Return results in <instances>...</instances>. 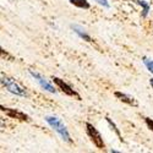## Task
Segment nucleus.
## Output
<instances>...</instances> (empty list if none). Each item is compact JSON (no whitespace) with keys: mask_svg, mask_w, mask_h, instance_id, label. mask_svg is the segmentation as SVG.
I'll list each match as a JSON object with an SVG mask.
<instances>
[{"mask_svg":"<svg viewBox=\"0 0 153 153\" xmlns=\"http://www.w3.org/2000/svg\"><path fill=\"white\" fill-rule=\"evenodd\" d=\"M45 121L61 136V138L64 140V141L71 142V138H70V135H69L66 126L62 124V121L59 118H56V117H45Z\"/></svg>","mask_w":153,"mask_h":153,"instance_id":"f257e3e1","label":"nucleus"},{"mask_svg":"<svg viewBox=\"0 0 153 153\" xmlns=\"http://www.w3.org/2000/svg\"><path fill=\"white\" fill-rule=\"evenodd\" d=\"M86 127H87V134H88V136L91 137V140H92V142L94 143V146H96L97 148H99V149L104 148L103 138H102V136H100V134L98 132V130L96 129L93 125H91L90 123L86 124Z\"/></svg>","mask_w":153,"mask_h":153,"instance_id":"f03ea898","label":"nucleus"},{"mask_svg":"<svg viewBox=\"0 0 153 153\" xmlns=\"http://www.w3.org/2000/svg\"><path fill=\"white\" fill-rule=\"evenodd\" d=\"M1 83L3 86H5L7 88V91H10L11 93L14 94H17V96H26V92H25V90L20 86L17 85L12 79H9V77H1Z\"/></svg>","mask_w":153,"mask_h":153,"instance_id":"7ed1b4c3","label":"nucleus"},{"mask_svg":"<svg viewBox=\"0 0 153 153\" xmlns=\"http://www.w3.org/2000/svg\"><path fill=\"white\" fill-rule=\"evenodd\" d=\"M53 82L60 88V90L65 93V94H68V96H71V97H76L77 99H80V96L76 93L72 88L66 83V82H64V80H61V79H59V77H53Z\"/></svg>","mask_w":153,"mask_h":153,"instance_id":"20e7f679","label":"nucleus"},{"mask_svg":"<svg viewBox=\"0 0 153 153\" xmlns=\"http://www.w3.org/2000/svg\"><path fill=\"white\" fill-rule=\"evenodd\" d=\"M1 110L6 114L7 117H10V118H12V119H17V120H21V121H28V120H30L28 115H26L25 113L17 110V109H10V108H4V107H1Z\"/></svg>","mask_w":153,"mask_h":153,"instance_id":"39448f33","label":"nucleus"},{"mask_svg":"<svg viewBox=\"0 0 153 153\" xmlns=\"http://www.w3.org/2000/svg\"><path fill=\"white\" fill-rule=\"evenodd\" d=\"M30 74L33 76V77L37 80V82L41 85V87L42 88H44V90H47L48 92H50V93H55V88L50 85L43 76L41 75V74H38V72H34V71H32V70H30Z\"/></svg>","mask_w":153,"mask_h":153,"instance_id":"423d86ee","label":"nucleus"},{"mask_svg":"<svg viewBox=\"0 0 153 153\" xmlns=\"http://www.w3.org/2000/svg\"><path fill=\"white\" fill-rule=\"evenodd\" d=\"M114 94H115V97H118L121 102H124V103H126V104H129V105H134V107H136V105H137L136 100H135L132 97H130V96H127V94H125V93H121V92H115Z\"/></svg>","mask_w":153,"mask_h":153,"instance_id":"0eeeda50","label":"nucleus"},{"mask_svg":"<svg viewBox=\"0 0 153 153\" xmlns=\"http://www.w3.org/2000/svg\"><path fill=\"white\" fill-rule=\"evenodd\" d=\"M72 30H74L76 33H77V34H79L81 38H83L85 41H87V42H91V37L88 36V34H87V33H86V32H85V31H83L81 27H79V26H72Z\"/></svg>","mask_w":153,"mask_h":153,"instance_id":"6e6552de","label":"nucleus"},{"mask_svg":"<svg viewBox=\"0 0 153 153\" xmlns=\"http://www.w3.org/2000/svg\"><path fill=\"white\" fill-rule=\"evenodd\" d=\"M70 3L81 9H90V4H88L87 0H70Z\"/></svg>","mask_w":153,"mask_h":153,"instance_id":"1a4fd4ad","label":"nucleus"},{"mask_svg":"<svg viewBox=\"0 0 153 153\" xmlns=\"http://www.w3.org/2000/svg\"><path fill=\"white\" fill-rule=\"evenodd\" d=\"M136 1H137V4H140V5L143 7V14H142V16L146 17L147 14H148V11H149V5L145 1V0H136Z\"/></svg>","mask_w":153,"mask_h":153,"instance_id":"9d476101","label":"nucleus"},{"mask_svg":"<svg viewBox=\"0 0 153 153\" xmlns=\"http://www.w3.org/2000/svg\"><path fill=\"white\" fill-rule=\"evenodd\" d=\"M143 62H145L146 68H147V69L153 74V60H151V59H148V58L143 56Z\"/></svg>","mask_w":153,"mask_h":153,"instance_id":"9b49d317","label":"nucleus"},{"mask_svg":"<svg viewBox=\"0 0 153 153\" xmlns=\"http://www.w3.org/2000/svg\"><path fill=\"white\" fill-rule=\"evenodd\" d=\"M145 121H146V124H147V126H148V129L153 131V120L149 119V118H145Z\"/></svg>","mask_w":153,"mask_h":153,"instance_id":"f8f14e48","label":"nucleus"},{"mask_svg":"<svg viewBox=\"0 0 153 153\" xmlns=\"http://www.w3.org/2000/svg\"><path fill=\"white\" fill-rule=\"evenodd\" d=\"M107 121H108V123L110 124V126L113 127V129H114V130H115V132H117V135H118V136L120 137V132H119V130L117 129V126H115V125H114V123H111V120H110L109 118H107Z\"/></svg>","mask_w":153,"mask_h":153,"instance_id":"ddd939ff","label":"nucleus"},{"mask_svg":"<svg viewBox=\"0 0 153 153\" xmlns=\"http://www.w3.org/2000/svg\"><path fill=\"white\" fill-rule=\"evenodd\" d=\"M94 1H97L99 5H103L104 7H109L110 5H109V3L107 1V0H94Z\"/></svg>","mask_w":153,"mask_h":153,"instance_id":"4468645a","label":"nucleus"},{"mask_svg":"<svg viewBox=\"0 0 153 153\" xmlns=\"http://www.w3.org/2000/svg\"><path fill=\"white\" fill-rule=\"evenodd\" d=\"M149 83H151V86H152V88H153V79L149 80Z\"/></svg>","mask_w":153,"mask_h":153,"instance_id":"2eb2a0df","label":"nucleus"}]
</instances>
